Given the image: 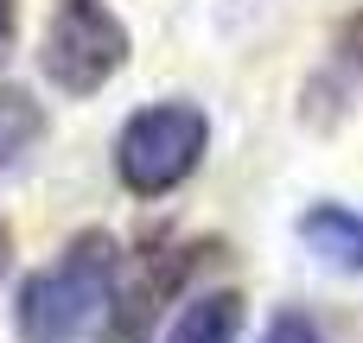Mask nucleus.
<instances>
[{"label":"nucleus","mask_w":363,"mask_h":343,"mask_svg":"<svg viewBox=\"0 0 363 343\" xmlns=\"http://www.w3.org/2000/svg\"><path fill=\"white\" fill-rule=\"evenodd\" d=\"M13 32H19V0H0V51L13 45Z\"/></svg>","instance_id":"obj_10"},{"label":"nucleus","mask_w":363,"mask_h":343,"mask_svg":"<svg viewBox=\"0 0 363 343\" xmlns=\"http://www.w3.org/2000/svg\"><path fill=\"white\" fill-rule=\"evenodd\" d=\"M242 318H249V299L236 286H211V293H191L172 318V331L160 343H236L242 337Z\"/></svg>","instance_id":"obj_6"},{"label":"nucleus","mask_w":363,"mask_h":343,"mask_svg":"<svg viewBox=\"0 0 363 343\" xmlns=\"http://www.w3.org/2000/svg\"><path fill=\"white\" fill-rule=\"evenodd\" d=\"M211 153V115L185 95H166V102H147L121 121L115 134V178L128 197L153 204V197H172Z\"/></svg>","instance_id":"obj_2"},{"label":"nucleus","mask_w":363,"mask_h":343,"mask_svg":"<svg viewBox=\"0 0 363 343\" xmlns=\"http://www.w3.org/2000/svg\"><path fill=\"white\" fill-rule=\"evenodd\" d=\"M262 343H319V325H313L300 306H287V312H274V318H268Z\"/></svg>","instance_id":"obj_9"},{"label":"nucleus","mask_w":363,"mask_h":343,"mask_svg":"<svg viewBox=\"0 0 363 343\" xmlns=\"http://www.w3.org/2000/svg\"><path fill=\"white\" fill-rule=\"evenodd\" d=\"M6 267H13V223L0 216V280H6Z\"/></svg>","instance_id":"obj_11"},{"label":"nucleus","mask_w":363,"mask_h":343,"mask_svg":"<svg viewBox=\"0 0 363 343\" xmlns=\"http://www.w3.org/2000/svg\"><path fill=\"white\" fill-rule=\"evenodd\" d=\"M332 64H338L345 76H357V83H363V6L351 13V19H345V25H338V45H332Z\"/></svg>","instance_id":"obj_8"},{"label":"nucleus","mask_w":363,"mask_h":343,"mask_svg":"<svg viewBox=\"0 0 363 343\" xmlns=\"http://www.w3.org/2000/svg\"><path fill=\"white\" fill-rule=\"evenodd\" d=\"M211 242H147L134 255V280L115 286V306H108V331L102 343H147L160 312L191 286V274L204 267Z\"/></svg>","instance_id":"obj_4"},{"label":"nucleus","mask_w":363,"mask_h":343,"mask_svg":"<svg viewBox=\"0 0 363 343\" xmlns=\"http://www.w3.org/2000/svg\"><path fill=\"white\" fill-rule=\"evenodd\" d=\"M38 140H45V108L32 102V89L0 83V172H13Z\"/></svg>","instance_id":"obj_7"},{"label":"nucleus","mask_w":363,"mask_h":343,"mask_svg":"<svg viewBox=\"0 0 363 343\" xmlns=\"http://www.w3.org/2000/svg\"><path fill=\"white\" fill-rule=\"evenodd\" d=\"M128 51H134V38L108 0H57L45 19V38H38V70L64 95H96L102 83L121 76Z\"/></svg>","instance_id":"obj_3"},{"label":"nucleus","mask_w":363,"mask_h":343,"mask_svg":"<svg viewBox=\"0 0 363 343\" xmlns=\"http://www.w3.org/2000/svg\"><path fill=\"white\" fill-rule=\"evenodd\" d=\"M121 286V242L108 229H77L57 261L19 280L13 331L19 343H77L96 318H108Z\"/></svg>","instance_id":"obj_1"},{"label":"nucleus","mask_w":363,"mask_h":343,"mask_svg":"<svg viewBox=\"0 0 363 343\" xmlns=\"http://www.w3.org/2000/svg\"><path fill=\"white\" fill-rule=\"evenodd\" d=\"M300 242H306V255H319L332 274H363V210L351 204H306V216H300Z\"/></svg>","instance_id":"obj_5"}]
</instances>
